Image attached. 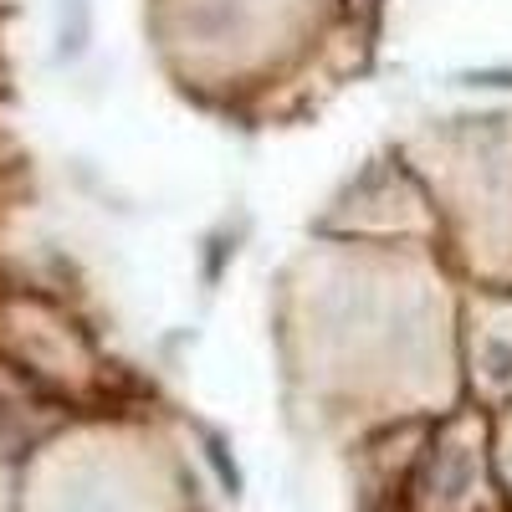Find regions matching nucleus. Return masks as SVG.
<instances>
[{"label": "nucleus", "mask_w": 512, "mask_h": 512, "mask_svg": "<svg viewBox=\"0 0 512 512\" xmlns=\"http://www.w3.org/2000/svg\"><path fill=\"white\" fill-rule=\"evenodd\" d=\"M482 359H487L492 379H512V338H492V344L482 349Z\"/></svg>", "instance_id": "nucleus-1"}]
</instances>
